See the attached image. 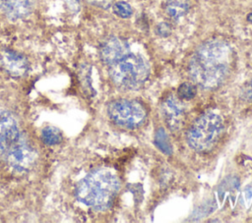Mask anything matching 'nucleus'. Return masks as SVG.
Instances as JSON below:
<instances>
[{
  "mask_svg": "<svg viewBox=\"0 0 252 223\" xmlns=\"http://www.w3.org/2000/svg\"><path fill=\"white\" fill-rule=\"evenodd\" d=\"M178 97L183 100H190L196 94V86L191 83H183L177 90Z\"/></svg>",
  "mask_w": 252,
  "mask_h": 223,
  "instance_id": "16",
  "label": "nucleus"
},
{
  "mask_svg": "<svg viewBox=\"0 0 252 223\" xmlns=\"http://www.w3.org/2000/svg\"><path fill=\"white\" fill-rule=\"evenodd\" d=\"M162 117L172 131L179 130L185 120V106L180 101V98H176L174 95H168L161 103Z\"/></svg>",
  "mask_w": 252,
  "mask_h": 223,
  "instance_id": "7",
  "label": "nucleus"
},
{
  "mask_svg": "<svg viewBox=\"0 0 252 223\" xmlns=\"http://www.w3.org/2000/svg\"><path fill=\"white\" fill-rule=\"evenodd\" d=\"M34 6V0H0V8L12 20L29 16Z\"/></svg>",
  "mask_w": 252,
  "mask_h": 223,
  "instance_id": "11",
  "label": "nucleus"
},
{
  "mask_svg": "<svg viewBox=\"0 0 252 223\" xmlns=\"http://www.w3.org/2000/svg\"><path fill=\"white\" fill-rule=\"evenodd\" d=\"M42 141L47 145H56L63 140L62 132L54 126H45L40 134Z\"/></svg>",
  "mask_w": 252,
  "mask_h": 223,
  "instance_id": "13",
  "label": "nucleus"
},
{
  "mask_svg": "<svg viewBox=\"0 0 252 223\" xmlns=\"http://www.w3.org/2000/svg\"><path fill=\"white\" fill-rule=\"evenodd\" d=\"M154 142L156 144V146L164 154L169 155L172 152V147H171V143L170 140L168 139V136L166 134V132L164 131L163 128H159L157 130L156 134H155V139Z\"/></svg>",
  "mask_w": 252,
  "mask_h": 223,
  "instance_id": "14",
  "label": "nucleus"
},
{
  "mask_svg": "<svg viewBox=\"0 0 252 223\" xmlns=\"http://www.w3.org/2000/svg\"><path fill=\"white\" fill-rule=\"evenodd\" d=\"M106 66L112 82L124 89H137L146 82L150 74V66L146 58L131 50Z\"/></svg>",
  "mask_w": 252,
  "mask_h": 223,
  "instance_id": "3",
  "label": "nucleus"
},
{
  "mask_svg": "<svg viewBox=\"0 0 252 223\" xmlns=\"http://www.w3.org/2000/svg\"><path fill=\"white\" fill-rule=\"evenodd\" d=\"M112 10H113V13L116 16H118V17H120L122 19H128L133 14L132 7L130 6V4H128L125 1L115 2L112 5Z\"/></svg>",
  "mask_w": 252,
  "mask_h": 223,
  "instance_id": "15",
  "label": "nucleus"
},
{
  "mask_svg": "<svg viewBox=\"0 0 252 223\" xmlns=\"http://www.w3.org/2000/svg\"><path fill=\"white\" fill-rule=\"evenodd\" d=\"M247 21H248L250 24H252V12L248 14V16H247Z\"/></svg>",
  "mask_w": 252,
  "mask_h": 223,
  "instance_id": "21",
  "label": "nucleus"
},
{
  "mask_svg": "<svg viewBox=\"0 0 252 223\" xmlns=\"http://www.w3.org/2000/svg\"><path fill=\"white\" fill-rule=\"evenodd\" d=\"M3 157L6 162L15 170L26 171L30 169L34 163L36 153L26 140Z\"/></svg>",
  "mask_w": 252,
  "mask_h": 223,
  "instance_id": "8",
  "label": "nucleus"
},
{
  "mask_svg": "<svg viewBox=\"0 0 252 223\" xmlns=\"http://www.w3.org/2000/svg\"><path fill=\"white\" fill-rule=\"evenodd\" d=\"M233 63L230 45L214 38L204 42L193 53L189 62L192 80L204 88H216L228 77Z\"/></svg>",
  "mask_w": 252,
  "mask_h": 223,
  "instance_id": "1",
  "label": "nucleus"
},
{
  "mask_svg": "<svg viewBox=\"0 0 252 223\" xmlns=\"http://www.w3.org/2000/svg\"><path fill=\"white\" fill-rule=\"evenodd\" d=\"M109 118L118 126L126 129L139 128L147 117L145 106L137 100L118 99L107 108Z\"/></svg>",
  "mask_w": 252,
  "mask_h": 223,
  "instance_id": "5",
  "label": "nucleus"
},
{
  "mask_svg": "<svg viewBox=\"0 0 252 223\" xmlns=\"http://www.w3.org/2000/svg\"><path fill=\"white\" fill-rule=\"evenodd\" d=\"M244 197L246 201H249L252 197V184H250L249 186L246 187V189L244 190Z\"/></svg>",
  "mask_w": 252,
  "mask_h": 223,
  "instance_id": "20",
  "label": "nucleus"
},
{
  "mask_svg": "<svg viewBox=\"0 0 252 223\" xmlns=\"http://www.w3.org/2000/svg\"><path fill=\"white\" fill-rule=\"evenodd\" d=\"M120 186L116 173L106 168H97L78 183L75 195L79 201L95 210H105L113 203Z\"/></svg>",
  "mask_w": 252,
  "mask_h": 223,
  "instance_id": "2",
  "label": "nucleus"
},
{
  "mask_svg": "<svg viewBox=\"0 0 252 223\" xmlns=\"http://www.w3.org/2000/svg\"><path fill=\"white\" fill-rule=\"evenodd\" d=\"M170 26L167 23H159L156 28V32L161 37H166L170 34Z\"/></svg>",
  "mask_w": 252,
  "mask_h": 223,
  "instance_id": "17",
  "label": "nucleus"
},
{
  "mask_svg": "<svg viewBox=\"0 0 252 223\" xmlns=\"http://www.w3.org/2000/svg\"><path fill=\"white\" fill-rule=\"evenodd\" d=\"M190 8L189 0H166L164 11L166 15L173 20L183 17Z\"/></svg>",
  "mask_w": 252,
  "mask_h": 223,
  "instance_id": "12",
  "label": "nucleus"
},
{
  "mask_svg": "<svg viewBox=\"0 0 252 223\" xmlns=\"http://www.w3.org/2000/svg\"><path fill=\"white\" fill-rule=\"evenodd\" d=\"M90 2L95 6L101 7L103 9L109 8L112 4V0H90Z\"/></svg>",
  "mask_w": 252,
  "mask_h": 223,
  "instance_id": "19",
  "label": "nucleus"
},
{
  "mask_svg": "<svg viewBox=\"0 0 252 223\" xmlns=\"http://www.w3.org/2000/svg\"><path fill=\"white\" fill-rule=\"evenodd\" d=\"M0 66L13 77L25 76L30 68L29 61L24 55L10 49L0 52Z\"/></svg>",
  "mask_w": 252,
  "mask_h": 223,
  "instance_id": "9",
  "label": "nucleus"
},
{
  "mask_svg": "<svg viewBox=\"0 0 252 223\" xmlns=\"http://www.w3.org/2000/svg\"><path fill=\"white\" fill-rule=\"evenodd\" d=\"M241 92L243 99L246 101H252V79L246 84H244Z\"/></svg>",
  "mask_w": 252,
  "mask_h": 223,
  "instance_id": "18",
  "label": "nucleus"
},
{
  "mask_svg": "<svg viewBox=\"0 0 252 223\" xmlns=\"http://www.w3.org/2000/svg\"><path fill=\"white\" fill-rule=\"evenodd\" d=\"M24 141L15 117L7 111L0 113V153L4 156Z\"/></svg>",
  "mask_w": 252,
  "mask_h": 223,
  "instance_id": "6",
  "label": "nucleus"
},
{
  "mask_svg": "<svg viewBox=\"0 0 252 223\" xmlns=\"http://www.w3.org/2000/svg\"><path fill=\"white\" fill-rule=\"evenodd\" d=\"M222 129L220 116L214 112H207L192 124L187 132V141L194 150L208 152L218 143Z\"/></svg>",
  "mask_w": 252,
  "mask_h": 223,
  "instance_id": "4",
  "label": "nucleus"
},
{
  "mask_svg": "<svg viewBox=\"0 0 252 223\" xmlns=\"http://www.w3.org/2000/svg\"><path fill=\"white\" fill-rule=\"evenodd\" d=\"M131 50L128 41L121 37H109L100 46L99 55L101 61L107 65L120 55Z\"/></svg>",
  "mask_w": 252,
  "mask_h": 223,
  "instance_id": "10",
  "label": "nucleus"
}]
</instances>
